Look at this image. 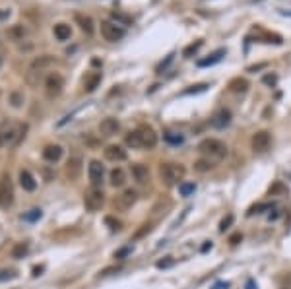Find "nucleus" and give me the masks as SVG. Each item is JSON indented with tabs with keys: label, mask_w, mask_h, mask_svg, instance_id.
<instances>
[{
	"label": "nucleus",
	"mask_w": 291,
	"mask_h": 289,
	"mask_svg": "<svg viewBox=\"0 0 291 289\" xmlns=\"http://www.w3.org/2000/svg\"><path fill=\"white\" fill-rule=\"evenodd\" d=\"M101 37L105 41H111V43H116L124 37V29L120 27V23L115 22H103L101 23Z\"/></svg>",
	"instance_id": "obj_6"
},
{
	"label": "nucleus",
	"mask_w": 291,
	"mask_h": 289,
	"mask_svg": "<svg viewBox=\"0 0 291 289\" xmlns=\"http://www.w3.org/2000/svg\"><path fill=\"white\" fill-rule=\"evenodd\" d=\"M124 142H126V146H130L134 150H152V148H156L157 144V134L152 126L142 124L136 130L126 134Z\"/></svg>",
	"instance_id": "obj_1"
},
{
	"label": "nucleus",
	"mask_w": 291,
	"mask_h": 289,
	"mask_svg": "<svg viewBox=\"0 0 291 289\" xmlns=\"http://www.w3.org/2000/svg\"><path fill=\"white\" fill-rule=\"evenodd\" d=\"M105 223L109 225V229H111V231H120V222H118V220H115L113 216H107V218H105Z\"/></svg>",
	"instance_id": "obj_30"
},
{
	"label": "nucleus",
	"mask_w": 291,
	"mask_h": 289,
	"mask_svg": "<svg viewBox=\"0 0 291 289\" xmlns=\"http://www.w3.org/2000/svg\"><path fill=\"white\" fill-rule=\"evenodd\" d=\"M231 223H233V216H231V214H227V218H224L222 223H220V231L224 233L225 229H229V227H231Z\"/></svg>",
	"instance_id": "obj_33"
},
{
	"label": "nucleus",
	"mask_w": 291,
	"mask_h": 289,
	"mask_svg": "<svg viewBox=\"0 0 291 289\" xmlns=\"http://www.w3.org/2000/svg\"><path fill=\"white\" fill-rule=\"evenodd\" d=\"M150 231H152V223H146V225H142V229L136 233L134 237L136 239H140V237H144V235H146V233H150Z\"/></svg>",
	"instance_id": "obj_36"
},
{
	"label": "nucleus",
	"mask_w": 291,
	"mask_h": 289,
	"mask_svg": "<svg viewBox=\"0 0 291 289\" xmlns=\"http://www.w3.org/2000/svg\"><path fill=\"white\" fill-rule=\"evenodd\" d=\"M231 122V111L229 109H218L212 116V126L214 128H225Z\"/></svg>",
	"instance_id": "obj_13"
},
{
	"label": "nucleus",
	"mask_w": 291,
	"mask_h": 289,
	"mask_svg": "<svg viewBox=\"0 0 291 289\" xmlns=\"http://www.w3.org/2000/svg\"><path fill=\"white\" fill-rule=\"evenodd\" d=\"M250 144H252V150L258 152V154L268 152L270 146H272V136H270V132H266V130H260V132H256L252 136Z\"/></svg>",
	"instance_id": "obj_9"
},
{
	"label": "nucleus",
	"mask_w": 291,
	"mask_h": 289,
	"mask_svg": "<svg viewBox=\"0 0 291 289\" xmlns=\"http://www.w3.org/2000/svg\"><path fill=\"white\" fill-rule=\"evenodd\" d=\"M101 84V74L99 72H91L90 76H86V80H84V89L91 93V91H95V88Z\"/></svg>",
	"instance_id": "obj_20"
},
{
	"label": "nucleus",
	"mask_w": 291,
	"mask_h": 289,
	"mask_svg": "<svg viewBox=\"0 0 291 289\" xmlns=\"http://www.w3.org/2000/svg\"><path fill=\"white\" fill-rule=\"evenodd\" d=\"M286 188H284V184H280V182H276L272 188H270V194H276V192H284Z\"/></svg>",
	"instance_id": "obj_40"
},
{
	"label": "nucleus",
	"mask_w": 291,
	"mask_h": 289,
	"mask_svg": "<svg viewBox=\"0 0 291 289\" xmlns=\"http://www.w3.org/2000/svg\"><path fill=\"white\" fill-rule=\"evenodd\" d=\"M109 180H111V186H124V182H126V173L120 169V167H115L111 171V175H109Z\"/></svg>",
	"instance_id": "obj_19"
},
{
	"label": "nucleus",
	"mask_w": 291,
	"mask_h": 289,
	"mask_svg": "<svg viewBox=\"0 0 291 289\" xmlns=\"http://www.w3.org/2000/svg\"><path fill=\"white\" fill-rule=\"evenodd\" d=\"M245 289H258V286L254 284V280H248V282H246V286H245Z\"/></svg>",
	"instance_id": "obj_44"
},
{
	"label": "nucleus",
	"mask_w": 291,
	"mask_h": 289,
	"mask_svg": "<svg viewBox=\"0 0 291 289\" xmlns=\"http://www.w3.org/2000/svg\"><path fill=\"white\" fill-rule=\"evenodd\" d=\"M14 278H16L14 270H2V272H0V284H2V282H8V280H14Z\"/></svg>",
	"instance_id": "obj_31"
},
{
	"label": "nucleus",
	"mask_w": 291,
	"mask_h": 289,
	"mask_svg": "<svg viewBox=\"0 0 291 289\" xmlns=\"http://www.w3.org/2000/svg\"><path fill=\"white\" fill-rule=\"evenodd\" d=\"M132 177H134L140 184H144V182H148V180H150V171H148V167H146V165L136 163V165H132Z\"/></svg>",
	"instance_id": "obj_18"
},
{
	"label": "nucleus",
	"mask_w": 291,
	"mask_h": 289,
	"mask_svg": "<svg viewBox=\"0 0 291 289\" xmlns=\"http://www.w3.org/2000/svg\"><path fill=\"white\" fill-rule=\"evenodd\" d=\"M239 241H243V235H241V233H237V235H233V237L229 239V243H231V245H237Z\"/></svg>",
	"instance_id": "obj_42"
},
{
	"label": "nucleus",
	"mask_w": 291,
	"mask_h": 289,
	"mask_svg": "<svg viewBox=\"0 0 291 289\" xmlns=\"http://www.w3.org/2000/svg\"><path fill=\"white\" fill-rule=\"evenodd\" d=\"M282 289H291V276L288 278V284H284V286H282Z\"/></svg>",
	"instance_id": "obj_46"
},
{
	"label": "nucleus",
	"mask_w": 291,
	"mask_h": 289,
	"mask_svg": "<svg viewBox=\"0 0 291 289\" xmlns=\"http://www.w3.org/2000/svg\"><path fill=\"white\" fill-rule=\"evenodd\" d=\"M206 84H198V86H190L188 89H184V95H190V93H200V91H206Z\"/></svg>",
	"instance_id": "obj_32"
},
{
	"label": "nucleus",
	"mask_w": 291,
	"mask_h": 289,
	"mask_svg": "<svg viewBox=\"0 0 291 289\" xmlns=\"http://www.w3.org/2000/svg\"><path fill=\"white\" fill-rule=\"evenodd\" d=\"M62 88H64V80H62V76L60 74H57V72H53V74H49L45 80V93L49 99H55V97H58L60 93H62Z\"/></svg>",
	"instance_id": "obj_5"
},
{
	"label": "nucleus",
	"mask_w": 291,
	"mask_h": 289,
	"mask_svg": "<svg viewBox=\"0 0 291 289\" xmlns=\"http://www.w3.org/2000/svg\"><path fill=\"white\" fill-rule=\"evenodd\" d=\"M10 103H12L14 107H22L23 93H20V91H14V93H10Z\"/></svg>",
	"instance_id": "obj_29"
},
{
	"label": "nucleus",
	"mask_w": 291,
	"mask_h": 289,
	"mask_svg": "<svg viewBox=\"0 0 291 289\" xmlns=\"http://www.w3.org/2000/svg\"><path fill=\"white\" fill-rule=\"evenodd\" d=\"M20 184H22L23 190H27V192H33L35 188H37V180L33 178V175L29 173V171H20Z\"/></svg>",
	"instance_id": "obj_17"
},
{
	"label": "nucleus",
	"mask_w": 291,
	"mask_h": 289,
	"mask_svg": "<svg viewBox=\"0 0 291 289\" xmlns=\"http://www.w3.org/2000/svg\"><path fill=\"white\" fill-rule=\"evenodd\" d=\"M39 218H41V210H37V208H35V210H31V212L25 216V220H27V222H35V220H39Z\"/></svg>",
	"instance_id": "obj_35"
},
{
	"label": "nucleus",
	"mask_w": 291,
	"mask_h": 289,
	"mask_svg": "<svg viewBox=\"0 0 291 289\" xmlns=\"http://www.w3.org/2000/svg\"><path fill=\"white\" fill-rule=\"evenodd\" d=\"M184 173H186V169L180 163H161V167H159V175L165 180L167 186H173L177 182L180 184V180L184 178Z\"/></svg>",
	"instance_id": "obj_3"
},
{
	"label": "nucleus",
	"mask_w": 291,
	"mask_h": 289,
	"mask_svg": "<svg viewBox=\"0 0 291 289\" xmlns=\"http://www.w3.org/2000/svg\"><path fill=\"white\" fill-rule=\"evenodd\" d=\"M25 130H27V128L22 126V130L18 132L16 126H14L12 122H2V124H0V148H4V146H8V144H18ZM23 136H25V134H23Z\"/></svg>",
	"instance_id": "obj_4"
},
{
	"label": "nucleus",
	"mask_w": 291,
	"mask_h": 289,
	"mask_svg": "<svg viewBox=\"0 0 291 289\" xmlns=\"http://www.w3.org/2000/svg\"><path fill=\"white\" fill-rule=\"evenodd\" d=\"M214 167V163L210 161V159H198L196 163H194V169L198 171V173H206V171H210Z\"/></svg>",
	"instance_id": "obj_25"
},
{
	"label": "nucleus",
	"mask_w": 291,
	"mask_h": 289,
	"mask_svg": "<svg viewBox=\"0 0 291 289\" xmlns=\"http://www.w3.org/2000/svg\"><path fill=\"white\" fill-rule=\"evenodd\" d=\"M225 51L224 49H220V51H216L214 55H210L208 58H202V60H198V66H212V64H216V62H220L222 58H224Z\"/></svg>",
	"instance_id": "obj_22"
},
{
	"label": "nucleus",
	"mask_w": 291,
	"mask_h": 289,
	"mask_svg": "<svg viewBox=\"0 0 291 289\" xmlns=\"http://www.w3.org/2000/svg\"><path fill=\"white\" fill-rule=\"evenodd\" d=\"M194 190H196L194 182H180L179 184V192L182 194V196H190Z\"/></svg>",
	"instance_id": "obj_27"
},
{
	"label": "nucleus",
	"mask_w": 291,
	"mask_h": 289,
	"mask_svg": "<svg viewBox=\"0 0 291 289\" xmlns=\"http://www.w3.org/2000/svg\"><path fill=\"white\" fill-rule=\"evenodd\" d=\"M12 204H14V186H12V180H10V177H2L0 178V208L8 210Z\"/></svg>",
	"instance_id": "obj_8"
},
{
	"label": "nucleus",
	"mask_w": 291,
	"mask_h": 289,
	"mask_svg": "<svg viewBox=\"0 0 291 289\" xmlns=\"http://www.w3.org/2000/svg\"><path fill=\"white\" fill-rule=\"evenodd\" d=\"M27 254V245L25 243H20V245L14 246V250H12V256L14 258H23Z\"/></svg>",
	"instance_id": "obj_28"
},
{
	"label": "nucleus",
	"mask_w": 291,
	"mask_h": 289,
	"mask_svg": "<svg viewBox=\"0 0 291 289\" xmlns=\"http://www.w3.org/2000/svg\"><path fill=\"white\" fill-rule=\"evenodd\" d=\"M88 175H90V180L93 186H99L103 182V177H105V167L99 163V161H90V167H88Z\"/></svg>",
	"instance_id": "obj_10"
},
{
	"label": "nucleus",
	"mask_w": 291,
	"mask_h": 289,
	"mask_svg": "<svg viewBox=\"0 0 291 289\" xmlns=\"http://www.w3.org/2000/svg\"><path fill=\"white\" fill-rule=\"evenodd\" d=\"M229 89L235 91V93H245L246 89H248V82L243 80V78H237V80H233V82L229 84Z\"/></svg>",
	"instance_id": "obj_24"
},
{
	"label": "nucleus",
	"mask_w": 291,
	"mask_h": 289,
	"mask_svg": "<svg viewBox=\"0 0 291 289\" xmlns=\"http://www.w3.org/2000/svg\"><path fill=\"white\" fill-rule=\"evenodd\" d=\"M208 248H212V243H206V245L202 246V250H208Z\"/></svg>",
	"instance_id": "obj_47"
},
{
	"label": "nucleus",
	"mask_w": 291,
	"mask_h": 289,
	"mask_svg": "<svg viewBox=\"0 0 291 289\" xmlns=\"http://www.w3.org/2000/svg\"><path fill=\"white\" fill-rule=\"evenodd\" d=\"M76 22L80 23V27H82L84 33H88V35L93 33V20H91L90 16H82V14H78V16H76Z\"/></svg>",
	"instance_id": "obj_23"
},
{
	"label": "nucleus",
	"mask_w": 291,
	"mask_h": 289,
	"mask_svg": "<svg viewBox=\"0 0 291 289\" xmlns=\"http://www.w3.org/2000/svg\"><path fill=\"white\" fill-rule=\"evenodd\" d=\"M136 198H138V194H136V190L132 188H126L116 200H115V206L118 208V210H128V208H132L136 204Z\"/></svg>",
	"instance_id": "obj_11"
},
{
	"label": "nucleus",
	"mask_w": 291,
	"mask_h": 289,
	"mask_svg": "<svg viewBox=\"0 0 291 289\" xmlns=\"http://www.w3.org/2000/svg\"><path fill=\"white\" fill-rule=\"evenodd\" d=\"M70 35H72V27L68 23H57L55 25V37L58 41H68Z\"/></svg>",
	"instance_id": "obj_21"
},
{
	"label": "nucleus",
	"mask_w": 291,
	"mask_h": 289,
	"mask_svg": "<svg viewBox=\"0 0 291 289\" xmlns=\"http://www.w3.org/2000/svg\"><path fill=\"white\" fill-rule=\"evenodd\" d=\"M165 140H167L169 144H173V146H179V144L184 142L182 134H179V132H165Z\"/></svg>",
	"instance_id": "obj_26"
},
{
	"label": "nucleus",
	"mask_w": 291,
	"mask_h": 289,
	"mask_svg": "<svg viewBox=\"0 0 291 289\" xmlns=\"http://www.w3.org/2000/svg\"><path fill=\"white\" fill-rule=\"evenodd\" d=\"M118 128H120V122L116 118H113V116H107V118H103L99 122V132H101V136H115V134L118 132Z\"/></svg>",
	"instance_id": "obj_12"
},
{
	"label": "nucleus",
	"mask_w": 291,
	"mask_h": 289,
	"mask_svg": "<svg viewBox=\"0 0 291 289\" xmlns=\"http://www.w3.org/2000/svg\"><path fill=\"white\" fill-rule=\"evenodd\" d=\"M262 210H272V204H258V206H254L248 214H254V212H262Z\"/></svg>",
	"instance_id": "obj_38"
},
{
	"label": "nucleus",
	"mask_w": 291,
	"mask_h": 289,
	"mask_svg": "<svg viewBox=\"0 0 291 289\" xmlns=\"http://www.w3.org/2000/svg\"><path fill=\"white\" fill-rule=\"evenodd\" d=\"M113 20H116V22H122L124 25L132 22V20H130L128 16H124V14H120V12H113Z\"/></svg>",
	"instance_id": "obj_34"
},
{
	"label": "nucleus",
	"mask_w": 291,
	"mask_h": 289,
	"mask_svg": "<svg viewBox=\"0 0 291 289\" xmlns=\"http://www.w3.org/2000/svg\"><path fill=\"white\" fill-rule=\"evenodd\" d=\"M200 47H202V41H198V43H194V45H190V47H186V49H184V57H190V55H192L194 51H198Z\"/></svg>",
	"instance_id": "obj_37"
},
{
	"label": "nucleus",
	"mask_w": 291,
	"mask_h": 289,
	"mask_svg": "<svg viewBox=\"0 0 291 289\" xmlns=\"http://www.w3.org/2000/svg\"><path fill=\"white\" fill-rule=\"evenodd\" d=\"M60 157H62V148L57 146V144H51V146H47L45 150H43V159L49 161V163H55Z\"/></svg>",
	"instance_id": "obj_16"
},
{
	"label": "nucleus",
	"mask_w": 291,
	"mask_h": 289,
	"mask_svg": "<svg viewBox=\"0 0 291 289\" xmlns=\"http://www.w3.org/2000/svg\"><path fill=\"white\" fill-rule=\"evenodd\" d=\"M198 152L204 156V159H210L214 163V161H222L227 156V146L218 138H206L198 144Z\"/></svg>",
	"instance_id": "obj_2"
},
{
	"label": "nucleus",
	"mask_w": 291,
	"mask_h": 289,
	"mask_svg": "<svg viewBox=\"0 0 291 289\" xmlns=\"http://www.w3.org/2000/svg\"><path fill=\"white\" fill-rule=\"evenodd\" d=\"M105 157L109 161H124L126 159V150H122L120 146H107L105 148Z\"/></svg>",
	"instance_id": "obj_15"
},
{
	"label": "nucleus",
	"mask_w": 291,
	"mask_h": 289,
	"mask_svg": "<svg viewBox=\"0 0 291 289\" xmlns=\"http://www.w3.org/2000/svg\"><path fill=\"white\" fill-rule=\"evenodd\" d=\"M128 252H130V248H120L118 252H115V258H124Z\"/></svg>",
	"instance_id": "obj_41"
},
{
	"label": "nucleus",
	"mask_w": 291,
	"mask_h": 289,
	"mask_svg": "<svg viewBox=\"0 0 291 289\" xmlns=\"http://www.w3.org/2000/svg\"><path fill=\"white\" fill-rule=\"evenodd\" d=\"M264 82L270 84V86H274L276 84V76H264Z\"/></svg>",
	"instance_id": "obj_43"
},
{
	"label": "nucleus",
	"mask_w": 291,
	"mask_h": 289,
	"mask_svg": "<svg viewBox=\"0 0 291 289\" xmlns=\"http://www.w3.org/2000/svg\"><path fill=\"white\" fill-rule=\"evenodd\" d=\"M214 289H229V284H216Z\"/></svg>",
	"instance_id": "obj_45"
},
{
	"label": "nucleus",
	"mask_w": 291,
	"mask_h": 289,
	"mask_svg": "<svg viewBox=\"0 0 291 289\" xmlns=\"http://www.w3.org/2000/svg\"><path fill=\"white\" fill-rule=\"evenodd\" d=\"M103 202H105V194H103V190L97 188V186H91L90 190L86 192V196H84V204H86V208H88L90 212L101 210Z\"/></svg>",
	"instance_id": "obj_7"
},
{
	"label": "nucleus",
	"mask_w": 291,
	"mask_h": 289,
	"mask_svg": "<svg viewBox=\"0 0 291 289\" xmlns=\"http://www.w3.org/2000/svg\"><path fill=\"white\" fill-rule=\"evenodd\" d=\"M169 266H173V258L171 256H167V260H159L157 262V268H169Z\"/></svg>",
	"instance_id": "obj_39"
},
{
	"label": "nucleus",
	"mask_w": 291,
	"mask_h": 289,
	"mask_svg": "<svg viewBox=\"0 0 291 289\" xmlns=\"http://www.w3.org/2000/svg\"><path fill=\"white\" fill-rule=\"evenodd\" d=\"M80 173H82V157H80V156L70 157V159H68V163H66V175H68V178L76 180V178L80 177Z\"/></svg>",
	"instance_id": "obj_14"
}]
</instances>
